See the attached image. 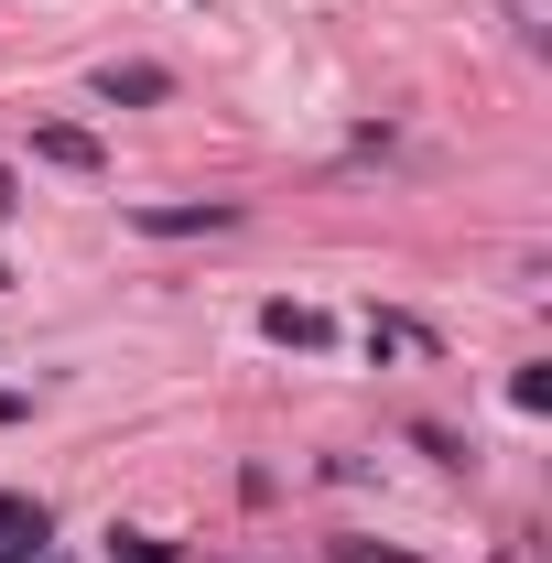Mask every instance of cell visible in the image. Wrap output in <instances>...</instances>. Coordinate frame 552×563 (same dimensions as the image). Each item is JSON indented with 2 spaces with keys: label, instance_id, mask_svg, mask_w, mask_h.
Returning <instances> with one entry per match:
<instances>
[{
  "label": "cell",
  "instance_id": "obj_1",
  "mask_svg": "<svg viewBox=\"0 0 552 563\" xmlns=\"http://www.w3.org/2000/svg\"><path fill=\"white\" fill-rule=\"evenodd\" d=\"M141 239H207V228H239V196H185V207H131Z\"/></svg>",
  "mask_w": 552,
  "mask_h": 563
},
{
  "label": "cell",
  "instance_id": "obj_2",
  "mask_svg": "<svg viewBox=\"0 0 552 563\" xmlns=\"http://www.w3.org/2000/svg\"><path fill=\"white\" fill-rule=\"evenodd\" d=\"M33 152H44L55 174H87V185L109 174V152H98V131H76V120H44V131H33Z\"/></svg>",
  "mask_w": 552,
  "mask_h": 563
},
{
  "label": "cell",
  "instance_id": "obj_3",
  "mask_svg": "<svg viewBox=\"0 0 552 563\" xmlns=\"http://www.w3.org/2000/svg\"><path fill=\"white\" fill-rule=\"evenodd\" d=\"M98 98L109 109H152V98H174V76L163 66H98Z\"/></svg>",
  "mask_w": 552,
  "mask_h": 563
},
{
  "label": "cell",
  "instance_id": "obj_4",
  "mask_svg": "<svg viewBox=\"0 0 552 563\" xmlns=\"http://www.w3.org/2000/svg\"><path fill=\"white\" fill-rule=\"evenodd\" d=\"M261 325H272V347H303V357H325V336H336V325H325L314 303H272Z\"/></svg>",
  "mask_w": 552,
  "mask_h": 563
},
{
  "label": "cell",
  "instance_id": "obj_5",
  "mask_svg": "<svg viewBox=\"0 0 552 563\" xmlns=\"http://www.w3.org/2000/svg\"><path fill=\"white\" fill-rule=\"evenodd\" d=\"M109 563H174V542H152V531H109Z\"/></svg>",
  "mask_w": 552,
  "mask_h": 563
},
{
  "label": "cell",
  "instance_id": "obj_6",
  "mask_svg": "<svg viewBox=\"0 0 552 563\" xmlns=\"http://www.w3.org/2000/svg\"><path fill=\"white\" fill-rule=\"evenodd\" d=\"M509 412H552V368H520L509 379Z\"/></svg>",
  "mask_w": 552,
  "mask_h": 563
},
{
  "label": "cell",
  "instance_id": "obj_7",
  "mask_svg": "<svg viewBox=\"0 0 552 563\" xmlns=\"http://www.w3.org/2000/svg\"><path fill=\"white\" fill-rule=\"evenodd\" d=\"M33 520H44V509H33V498H11V488H0V542H22V531H33Z\"/></svg>",
  "mask_w": 552,
  "mask_h": 563
},
{
  "label": "cell",
  "instance_id": "obj_8",
  "mask_svg": "<svg viewBox=\"0 0 552 563\" xmlns=\"http://www.w3.org/2000/svg\"><path fill=\"white\" fill-rule=\"evenodd\" d=\"M336 563H412L401 542H336Z\"/></svg>",
  "mask_w": 552,
  "mask_h": 563
},
{
  "label": "cell",
  "instance_id": "obj_9",
  "mask_svg": "<svg viewBox=\"0 0 552 563\" xmlns=\"http://www.w3.org/2000/svg\"><path fill=\"white\" fill-rule=\"evenodd\" d=\"M11 207H22V185H11V163H0V217H11Z\"/></svg>",
  "mask_w": 552,
  "mask_h": 563
},
{
  "label": "cell",
  "instance_id": "obj_10",
  "mask_svg": "<svg viewBox=\"0 0 552 563\" xmlns=\"http://www.w3.org/2000/svg\"><path fill=\"white\" fill-rule=\"evenodd\" d=\"M22 412H33V401H22V390H0V422H22Z\"/></svg>",
  "mask_w": 552,
  "mask_h": 563
}]
</instances>
